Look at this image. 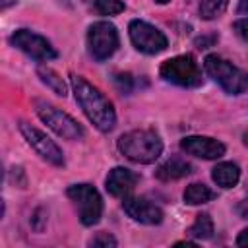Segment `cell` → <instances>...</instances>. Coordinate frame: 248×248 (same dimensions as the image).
<instances>
[{
	"label": "cell",
	"instance_id": "cell-19",
	"mask_svg": "<svg viewBox=\"0 0 248 248\" xmlns=\"http://www.w3.org/2000/svg\"><path fill=\"white\" fill-rule=\"evenodd\" d=\"M188 234L198 238V240H205L213 236V219L209 213H200L196 215V221L190 225Z\"/></svg>",
	"mask_w": 248,
	"mask_h": 248
},
{
	"label": "cell",
	"instance_id": "cell-2",
	"mask_svg": "<svg viewBox=\"0 0 248 248\" xmlns=\"http://www.w3.org/2000/svg\"><path fill=\"white\" fill-rule=\"evenodd\" d=\"M118 151L132 163L149 165L155 163L163 153V140L155 130L138 128L122 134L116 141Z\"/></svg>",
	"mask_w": 248,
	"mask_h": 248
},
{
	"label": "cell",
	"instance_id": "cell-23",
	"mask_svg": "<svg viewBox=\"0 0 248 248\" xmlns=\"http://www.w3.org/2000/svg\"><path fill=\"white\" fill-rule=\"evenodd\" d=\"M232 27H234V31H236V35H238L240 39L248 41V17H242V19L234 21Z\"/></svg>",
	"mask_w": 248,
	"mask_h": 248
},
{
	"label": "cell",
	"instance_id": "cell-28",
	"mask_svg": "<svg viewBox=\"0 0 248 248\" xmlns=\"http://www.w3.org/2000/svg\"><path fill=\"white\" fill-rule=\"evenodd\" d=\"M16 2H17V0H0V8H2V10H8V8L14 6Z\"/></svg>",
	"mask_w": 248,
	"mask_h": 248
},
{
	"label": "cell",
	"instance_id": "cell-22",
	"mask_svg": "<svg viewBox=\"0 0 248 248\" xmlns=\"http://www.w3.org/2000/svg\"><path fill=\"white\" fill-rule=\"evenodd\" d=\"M114 83H116V87H118L120 91L128 93V91H132V87H134V78H132L130 74H116V76H114Z\"/></svg>",
	"mask_w": 248,
	"mask_h": 248
},
{
	"label": "cell",
	"instance_id": "cell-17",
	"mask_svg": "<svg viewBox=\"0 0 248 248\" xmlns=\"http://www.w3.org/2000/svg\"><path fill=\"white\" fill-rule=\"evenodd\" d=\"M190 4L194 8V12L198 14V17L215 19L227 10L229 0H190Z\"/></svg>",
	"mask_w": 248,
	"mask_h": 248
},
{
	"label": "cell",
	"instance_id": "cell-10",
	"mask_svg": "<svg viewBox=\"0 0 248 248\" xmlns=\"http://www.w3.org/2000/svg\"><path fill=\"white\" fill-rule=\"evenodd\" d=\"M17 128H19L23 140L27 141V145H29L43 161H46V163H50V165H54V167H64V153H62V149H60L45 132H41L39 128L27 124V122H23V120L17 124Z\"/></svg>",
	"mask_w": 248,
	"mask_h": 248
},
{
	"label": "cell",
	"instance_id": "cell-13",
	"mask_svg": "<svg viewBox=\"0 0 248 248\" xmlns=\"http://www.w3.org/2000/svg\"><path fill=\"white\" fill-rule=\"evenodd\" d=\"M138 182H140L138 172H134L126 167H114L112 170H108V174L105 178V188L114 198H126L136 188Z\"/></svg>",
	"mask_w": 248,
	"mask_h": 248
},
{
	"label": "cell",
	"instance_id": "cell-21",
	"mask_svg": "<svg viewBox=\"0 0 248 248\" xmlns=\"http://www.w3.org/2000/svg\"><path fill=\"white\" fill-rule=\"evenodd\" d=\"M116 244H118L116 238L112 234H108V232H99L89 240V246H105V248H108V246H116Z\"/></svg>",
	"mask_w": 248,
	"mask_h": 248
},
{
	"label": "cell",
	"instance_id": "cell-1",
	"mask_svg": "<svg viewBox=\"0 0 248 248\" xmlns=\"http://www.w3.org/2000/svg\"><path fill=\"white\" fill-rule=\"evenodd\" d=\"M70 85L76 97V103L81 107L83 114L87 120L99 130V132H110L116 124V112L112 103L95 87L91 85L85 78L72 74L70 76Z\"/></svg>",
	"mask_w": 248,
	"mask_h": 248
},
{
	"label": "cell",
	"instance_id": "cell-14",
	"mask_svg": "<svg viewBox=\"0 0 248 248\" xmlns=\"http://www.w3.org/2000/svg\"><path fill=\"white\" fill-rule=\"evenodd\" d=\"M192 172V165L182 159V157H170L169 161H165L163 165L157 167L155 170V176L159 180H165V182H170V180H178V178H184Z\"/></svg>",
	"mask_w": 248,
	"mask_h": 248
},
{
	"label": "cell",
	"instance_id": "cell-16",
	"mask_svg": "<svg viewBox=\"0 0 248 248\" xmlns=\"http://www.w3.org/2000/svg\"><path fill=\"white\" fill-rule=\"evenodd\" d=\"M213 198H215V192H213L209 186L202 184V182H192V184H188L186 190L182 192V200H184V203H188V205H202V203L211 202Z\"/></svg>",
	"mask_w": 248,
	"mask_h": 248
},
{
	"label": "cell",
	"instance_id": "cell-3",
	"mask_svg": "<svg viewBox=\"0 0 248 248\" xmlns=\"http://www.w3.org/2000/svg\"><path fill=\"white\" fill-rule=\"evenodd\" d=\"M203 68L207 76L229 95H240L248 89V76L219 54H207L203 60Z\"/></svg>",
	"mask_w": 248,
	"mask_h": 248
},
{
	"label": "cell",
	"instance_id": "cell-15",
	"mask_svg": "<svg viewBox=\"0 0 248 248\" xmlns=\"http://www.w3.org/2000/svg\"><path fill=\"white\" fill-rule=\"evenodd\" d=\"M211 178L217 186L221 188H232L236 186L238 178H240V169L236 163H231V161H223V163H217L211 170Z\"/></svg>",
	"mask_w": 248,
	"mask_h": 248
},
{
	"label": "cell",
	"instance_id": "cell-7",
	"mask_svg": "<svg viewBox=\"0 0 248 248\" xmlns=\"http://www.w3.org/2000/svg\"><path fill=\"white\" fill-rule=\"evenodd\" d=\"M118 31L110 21H95L87 29V48L97 62L108 60L118 48Z\"/></svg>",
	"mask_w": 248,
	"mask_h": 248
},
{
	"label": "cell",
	"instance_id": "cell-5",
	"mask_svg": "<svg viewBox=\"0 0 248 248\" xmlns=\"http://www.w3.org/2000/svg\"><path fill=\"white\" fill-rule=\"evenodd\" d=\"M66 196L74 203L81 225L93 227L101 221L103 200H101V194L97 192V188H93L91 184H85V182L83 184H72V186H68Z\"/></svg>",
	"mask_w": 248,
	"mask_h": 248
},
{
	"label": "cell",
	"instance_id": "cell-27",
	"mask_svg": "<svg viewBox=\"0 0 248 248\" xmlns=\"http://www.w3.org/2000/svg\"><path fill=\"white\" fill-rule=\"evenodd\" d=\"M236 12H238V14H248V0H238Z\"/></svg>",
	"mask_w": 248,
	"mask_h": 248
},
{
	"label": "cell",
	"instance_id": "cell-30",
	"mask_svg": "<svg viewBox=\"0 0 248 248\" xmlns=\"http://www.w3.org/2000/svg\"><path fill=\"white\" fill-rule=\"evenodd\" d=\"M153 2H157V4H167V2H170V0H153Z\"/></svg>",
	"mask_w": 248,
	"mask_h": 248
},
{
	"label": "cell",
	"instance_id": "cell-4",
	"mask_svg": "<svg viewBox=\"0 0 248 248\" xmlns=\"http://www.w3.org/2000/svg\"><path fill=\"white\" fill-rule=\"evenodd\" d=\"M159 76L172 85L178 87H200L203 78H202V66L192 54H178L172 58H167L161 68Z\"/></svg>",
	"mask_w": 248,
	"mask_h": 248
},
{
	"label": "cell",
	"instance_id": "cell-9",
	"mask_svg": "<svg viewBox=\"0 0 248 248\" xmlns=\"http://www.w3.org/2000/svg\"><path fill=\"white\" fill-rule=\"evenodd\" d=\"M10 43L21 50L23 54H27L29 58L33 60H52L58 56L56 48L50 45L48 39H45L43 35L31 31V29H16L12 35H10Z\"/></svg>",
	"mask_w": 248,
	"mask_h": 248
},
{
	"label": "cell",
	"instance_id": "cell-11",
	"mask_svg": "<svg viewBox=\"0 0 248 248\" xmlns=\"http://www.w3.org/2000/svg\"><path fill=\"white\" fill-rule=\"evenodd\" d=\"M122 207L126 211V215L130 219H134L136 223H141V225H159L163 221V209L143 198V196H126L124 202H122Z\"/></svg>",
	"mask_w": 248,
	"mask_h": 248
},
{
	"label": "cell",
	"instance_id": "cell-25",
	"mask_svg": "<svg viewBox=\"0 0 248 248\" xmlns=\"http://www.w3.org/2000/svg\"><path fill=\"white\" fill-rule=\"evenodd\" d=\"M236 246H248V229L240 231L236 236Z\"/></svg>",
	"mask_w": 248,
	"mask_h": 248
},
{
	"label": "cell",
	"instance_id": "cell-31",
	"mask_svg": "<svg viewBox=\"0 0 248 248\" xmlns=\"http://www.w3.org/2000/svg\"><path fill=\"white\" fill-rule=\"evenodd\" d=\"M246 190H248V184H246Z\"/></svg>",
	"mask_w": 248,
	"mask_h": 248
},
{
	"label": "cell",
	"instance_id": "cell-24",
	"mask_svg": "<svg viewBox=\"0 0 248 248\" xmlns=\"http://www.w3.org/2000/svg\"><path fill=\"white\" fill-rule=\"evenodd\" d=\"M215 41H217V35H203V37L196 39V46L198 48H209V46H213Z\"/></svg>",
	"mask_w": 248,
	"mask_h": 248
},
{
	"label": "cell",
	"instance_id": "cell-12",
	"mask_svg": "<svg viewBox=\"0 0 248 248\" xmlns=\"http://www.w3.org/2000/svg\"><path fill=\"white\" fill-rule=\"evenodd\" d=\"M180 149L186 155L207 161L221 159L225 155V143L209 136H186L180 140Z\"/></svg>",
	"mask_w": 248,
	"mask_h": 248
},
{
	"label": "cell",
	"instance_id": "cell-18",
	"mask_svg": "<svg viewBox=\"0 0 248 248\" xmlns=\"http://www.w3.org/2000/svg\"><path fill=\"white\" fill-rule=\"evenodd\" d=\"M37 76H39V79H41L48 89H52L56 95H60V97H66V95H68V85H66V81H64L52 68H48V66H39V68H37Z\"/></svg>",
	"mask_w": 248,
	"mask_h": 248
},
{
	"label": "cell",
	"instance_id": "cell-6",
	"mask_svg": "<svg viewBox=\"0 0 248 248\" xmlns=\"http://www.w3.org/2000/svg\"><path fill=\"white\" fill-rule=\"evenodd\" d=\"M35 112H37V116H39L56 136H60V138H64V140L78 141V140H81V138L85 136L81 124H79L76 118H72L68 112L60 110L58 107H54V105H50V103L37 101V103H35Z\"/></svg>",
	"mask_w": 248,
	"mask_h": 248
},
{
	"label": "cell",
	"instance_id": "cell-8",
	"mask_svg": "<svg viewBox=\"0 0 248 248\" xmlns=\"http://www.w3.org/2000/svg\"><path fill=\"white\" fill-rule=\"evenodd\" d=\"M128 35L136 50L143 54H159L169 45L165 33L143 19H132L128 23Z\"/></svg>",
	"mask_w": 248,
	"mask_h": 248
},
{
	"label": "cell",
	"instance_id": "cell-29",
	"mask_svg": "<svg viewBox=\"0 0 248 248\" xmlns=\"http://www.w3.org/2000/svg\"><path fill=\"white\" fill-rule=\"evenodd\" d=\"M242 140H244V145H246V147H248V132H246V134H244V136H242Z\"/></svg>",
	"mask_w": 248,
	"mask_h": 248
},
{
	"label": "cell",
	"instance_id": "cell-20",
	"mask_svg": "<svg viewBox=\"0 0 248 248\" xmlns=\"http://www.w3.org/2000/svg\"><path fill=\"white\" fill-rule=\"evenodd\" d=\"M93 6L101 16H116L126 8L124 0H93Z\"/></svg>",
	"mask_w": 248,
	"mask_h": 248
},
{
	"label": "cell",
	"instance_id": "cell-26",
	"mask_svg": "<svg viewBox=\"0 0 248 248\" xmlns=\"http://www.w3.org/2000/svg\"><path fill=\"white\" fill-rule=\"evenodd\" d=\"M236 213L242 217V219H248V200L246 202H240L236 205Z\"/></svg>",
	"mask_w": 248,
	"mask_h": 248
}]
</instances>
